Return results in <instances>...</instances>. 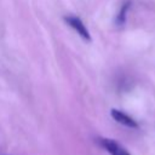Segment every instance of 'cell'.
<instances>
[{"instance_id":"6da1fadb","label":"cell","mask_w":155,"mask_h":155,"mask_svg":"<svg viewBox=\"0 0 155 155\" xmlns=\"http://www.w3.org/2000/svg\"><path fill=\"white\" fill-rule=\"evenodd\" d=\"M98 143L110 155H131L128 153V150L125 147H122L120 143H117L115 139H111V138H98Z\"/></svg>"},{"instance_id":"7a4b0ae2","label":"cell","mask_w":155,"mask_h":155,"mask_svg":"<svg viewBox=\"0 0 155 155\" xmlns=\"http://www.w3.org/2000/svg\"><path fill=\"white\" fill-rule=\"evenodd\" d=\"M64 21L86 41H91V35H90V31L88 29L86 28V25L84 24V22L81 21L80 17L78 16H73V15H69V16H65L64 17Z\"/></svg>"},{"instance_id":"3957f363","label":"cell","mask_w":155,"mask_h":155,"mask_svg":"<svg viewBox=\"0 0 155 155\" xmlns=\"http://www.w3.org/2000/svg\"><path fill=\"white\" fill-rule=\"evenodd\" d=\"M110 115H111V117H113L115 121H117L119 124H121V125H124V126H127V127H130V128H137V127H138V124L136 122V120L132 119L130 115L125 114V113L121 111V110L111 109V110H110Z\"/></svg>"},{"instance_id":"277c9868","label":"cell","mask_w":155,"mask_h":155,"mask_svg":"<svg viewBox=\"0 0 155 155\" xmlns=\"http://www.w3.org/2000/svg\"><path fill=\"white\" fill-rule=\"evenodd\" d=\"M127 8H128V2H127V4H124V6H122V7H121V10H120V13H119V15H117V17H116V23H117L119 25H121V24H124V23H125Z\"/></svg>"}]
</instances>
